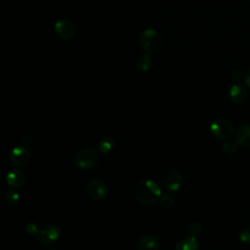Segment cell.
Segmentation results:
<instances>
[{"mask_svg":"<svg viewBox=\"0 0 250 250\" xmlns=\"http://www.w3.org/2000/svg\"><path fill=\"white\" fill-rule=\"evenodd\" d=\"M134 195L137 201L144 205H151L161 197L159 185L152 180H145L136 185Z\"/></svg>","mask_w":250,"mask_h":250,"instance_id":"obj_1","label":"cell"},{"mask_svg":"<svg viewBox=\"0 0 250 250\" xmlns=\"http://www.w3.org/2000/svg\"><path fill=\"white\" fill-rule=\"evenodd\" d=\"M140 44L146 53H154L158 51L162 45V36L155 29H145L140 36Z\"/></svg>","mask_w":250,"mask_h":250,"instance_id":"obj_2","label":"cell"},{"mask_svg":"<svg viewBox=\"0 0 250 250\" xmlns=\"http://www.w3.org/2000/svg\"><path fill=\"white\" fill-rule=\"evenodd\" d=\"M209 129H210L211 135L217 140L229 139L234 132V127L232 123L224 118H219L214 120L210 124Z\"/></svg>","mask_w":250,"mask_h":250,"instance_id":"obj_3","label":"cell"},{"mask_svg":"<svg viewBox=\"0 0 250 250\" xmlns=\"http://www.w3.org/2000/svg\"><path fill=\"white\" fill-rule=\"evenodd\" d=\"M99 159L98 152L91 147L80 150L74 158V163L77 168L81 170H88L94 167Z\"/></svg>","mask_w":250,"mask_h":250,"instance_id":"obj_4","label":"cell"},{"mask_svg":"<svg viewBox=\"0 0 250 250\" xmlns=\"http://www.w3.org/2000/svg\"><path fill=\"white\" fill-rule=\"evenodd\" d=\"M60 234L61 229L57 225L48 224L44 225L38 229L36 233V239L43 245H50L60 237Z\"/></svg>","mask_w":250,"mask_h":250,"instance_id":"obj_5","label":"cell"},{"mask_svg":"<svg viewBox=\"0 0 250 250\" xmlns=\"http://www.w3.org/2000/svg\"><path fill=\"white\" fill-rule=\"evenodd\" d=\"M86 191L88 195L95 200H103L108 194V188L106 185L101 180H92L88 183L86 187Z\"/></svg>","mask_w":250,"mask_h":250,"instance_id":"obj_6","label":"cell"},{"mask_svg":"<svg viewBox=\"0 0 250 250\" xmlns=\"http://www.w3.org/2000/svg\"><path fill=\"white\" fill-rule=\"evenodd\" d=\"M31 158V153L29 149L23 146H15L10 153L11 162L19 167L26 165Z\"/></svg>","mask_w":250,"mask_h":250,"instance_id":"obj_7","label":"cell"},{"mask_svg":"<svg viewBox=\"0 0 250 250\" xmlns=\"http://www.w3.org/2000/svg\"><path fill=\"white\" fill-rule=\"evenodd\" d=\"M55 33L62 39H70L76 32L75 24L68 20H60L55 23Z\"/></svg>","mask_w":250,"mask_h":250,"instance_id":"obj_8","label":"cell"},{"mask_svg":"<svg viewBox=\"0 0 250 250\" xmlns=\"http://www.w3.org/2000/svg\"><path fill=\"white\" fill-rule=\"evenodd\" d=\"M183 185V176L178 171H171L163 179V187L167 191L176 192Z\"/></svg>","mask_w":250,"mask_h":250,"instance_id":"obj_9","label":"cell"},{"mask_svg":"<svg viewBox=\"0 0 250 250\" xmlns=\"http://www.w3.org/2000/svg\"><path fill=\"white\" fill-rule=\"evenodd\" d=\"M247 90L242 84H234L229 90V99L233 104H241L247 98Z\"/></svg>","mask_w":250,"mask_h":250,"instance_id":"obj_10","label":"cell"},{"mask_svg":"<svg viewBox=\"0 0 250 250\" xmlns=\"http://www.w3.org/2000/svg\"><path fill=\"white\" fill-rule=\"evenodd\" d=\"M6 183L14 188H21L25 183V176L22 171L19 169H13L7 174Z\"/></svg>","mask_w":250,"mask_h":250,"instance_id":"obj_11","label":"cell"},{"mask_svg":"<svg viewBox=\"0 0 250 250\" xmlns=\"http://www.w3.org/2000/svg\"><path fill=\"white\" fill-rule=\"evenodd\" d=\"M159 238L152 234L143 236L138 242V250H159Z\"/></svg>","mask_w":250,"mask_h":250,"instance_id":"obj_12","label":"cell"},{"mask_svg":"<svg viewBox=\"0 0 250 250\" xmlns=\"http://www.w3.org/2000/svg\"><path fill=\"white\" fill-rule=\"evenodd\" d=\"M235 142L238 146L250 148V125H242L236 130Z\"/></svg>","mask_w":250,"mask_h":250,"instance_id":"obj_13","label":"cell"},{"mask_svg":"<svg viewBox=\"0 0 250 250\" xmlns=\"http://www.w3.org/2000/svg\"><path fill=\"white\" fill-rule=\"evenodd\" d=\"M175 250H199V243L195 236H187L178 241Z\"/></svg>","mask_w":250,"mask_h":250,"instance_id":"obj_14","label":"cell"},{"mask_svg":"<svg viewBox=\"0 0 250 250\" xmlns=\"http://www.w3.org/2000/svg\"><path fill=\"white\" fill-rule=\"evenodd\" d=\"M152 65V59L148 53L141 54L136 59V66L141 71H148Z\"/></svg>","mask_w":250,"mask_h":250,"instance_id":"obj_15","label":"cell"},{"mask_svg":"<svg viewBox=\"0 0 250 250\" xmlns=\"http://www.w3.org/2000/svg\"><path fill=\"white\" fill-rule=\"evenodd\" d=\"M114 146V141L109 136L102 137L99 140V150L102 153H108L111 151V149Z\"/></svg>","mask_w":250,"mask_h":250,"instance_id":"obj_16","label":"cell"},{"mask_svg":"<svg viewBox=\"0 0 250 250\" xmlns=\"http://www.w3.org/2000/svg\"><path fill=\"white\" fill-rule=\"evenodd\" d=\"M237 143L234 142V141H229V142H226L223 144V151L228 154V155H232L236 152L237 150Z\"/></svg>","mask_w":250,"mask_h":250,"instance_id":"obj_17","label":"cell"},{"mask_svg":"<svg viewBox=\"0 0 250 250\" xmlns=\"http://www.w3.org/2000/svg\"><path fill=\"white\" fill-rule=\"evenodd\" d=\"M19 199H20V194H19V192L16 191V190H9V191L5 194V198H4L5 202H6L8 205H10V206L15 205V204L19 201Z\"/></svg>","mask_w":250,"mask_h":250,"instance_id":"obj_18","label":"cell"},{"mask_svg":"<svg viewBox=\"0 0 250 250\" xmlns=\"http://www.w3.org/2000/svg\"><path fill=\"white\" fill-rule=\"evenodd\" d=\"M160 204L164 208H171L175 204V198L171 194H164L160 197Z\"/></svg>","mask_w":250,"mask_h":250,"instance_id":"obj_19","label":"cell"},{"mask_svg":"<svg viewBox=\"0 0 250 250\" xmlns=\"http://www.w3.org/2000/svg\"><path fill=\"white\" fill-rule=\"evenodd\" d=\"M188 229L191 236H198L202 233V225L199 223H191L188 225Z\"/></svg>","mask_w":250,"mask_h":250,"instance_id":"obj_20","label":"cell"},{"mask_svg":"<svg viewBox=\"0 0 250 250\" xmlns=\"http://www.w3.org/2000/svg\"><path fill=\"white\" fill-rule=\"evenodd\" d=\"M239 239L245 244H250V229H243L239 233Z\"/></svg>","mask_w":250,"mask_h":250,"instance_id":"obj_21","label":"cell"},{"mask_svg":"<svg viewBox=\"0 0 250 250\" xmlns=\"http://www.w3.org/2000/svg\"><path fill=\"white\" fill-rule=\"evenodd\" d=\"M231 79L234 80V81L239 82V81H241L242 79H244V74H243V72H242L240 69L236 68V69H234V70L231 72Z\"/></svg>","mask_w":250,"mask_h":250,"instance_id":"obj_22","label":"cell"},{"mask_svg":"<svg viewBox=\"0 0 250 250\" xmlns=\"http://www.w3.org/2000/svg\"><path fill=\"white\" fill-rule=\"evenodd\" d=\"M25 229H26V232H28V233H30V234H33V233L36 234L39 229L36 227V225H34V224H32V223H29V224L25 227Z\"/></svg>","mask_w":250,"mask_h":250,"instance_id":"obj_23","label":"cell"},{"mask_svg":"<svg viewBox=\"0 0 250 250\" xmlns=\"http://www.w3.org/2000/svg\"><path fill=\"white\" fill-rule=\"evenodd\" d=\"M244 82L250 88V68L246 71V73L244 75Z\"/></svg>","mask_w":250,"mask_h":250,"instance_id":"obj_24","label":"cell"},{"mask_svg":"<svg viewBox=\"0 0 250 250\" xmlns=\"http://www.w3.org/2000/svg\"><path fill=\"white\" fill-rule=\"evenodd\" d=\"M1 146H2V139L0 137V148H1Z\"/></svg>","mask_w":250,"mask_h":250,"instance_id":"obj_25","label":"cell"},{"mask_svg":"<svg viewBox=\"0 0 250 250\" xmlns=\"http://www.w3.org/2000/svg\"><path fill=\"white\" fill-rule=\"evenodd\" d=\"M51 250H56V249H51Z\"/></svg>","mask_w":250,"mask_h":250,"instance_id":"obj_26","label":"cell"},{"mask_svg":"<svg viewBox=\"0 0 250 250\" xmlns=\"http://www.w3.org/2000/svg\"><path fill=\"white\" fill-rule=\"evenodd\" d=\"M249 216H250V214H249Z\"/></svg>","mask_w":250,"mask_h":250,"instance_id":"obj_27","label":"cell"}]
</instances>
